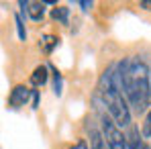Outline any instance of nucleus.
<instances>
[{
    "instance_id": "obj_8",
    "label": "nucleus",
    "mask_w": 151,
    "mask_h": 149,
    "mask_svg": "<svg viewBox=\"0 0 151 149\" xmlns=\"http://www.w3.org/2000/svg\"><path fill=\"white\" fill-rule=\"evenodd\" d=\"M49 66H37L35 70H33V76H31V84L35 86V88H39V86H43V84H47V80H49Z\"/></svg>"
},
{
    "instance_id": "obj_15",
    "label": "nucleus",
    "mask_w": 151,
    "mask_h": 149,
    "mask_svg": "<svg viewBox=\"0 0 151 149\" xmlns=\"http://www.w3.org/2000/svg\"><path fill=\"white\" fill-rule=\"evenodd\" d=\"M78 6H80V8H82L84 12H88V10H90V8L94 6V4H92V2H86V0H80V2H78Z\"/></svg>"
},
{
    "instance_id": "obj_2",
    "label": "nucleus",
    "mask_w": 151,
    "mask_h": 149,
    "mask_svg": "<svg viewBox=\"0 0 151 149\" xmlns=\"http://www.w3.org/2000/svg\"><path fill=\"white\" fill-rule=\"evenodd\" d=\"M94 100L98 106H104V110L114 119V123L119 127H131V106L127 102L121 82H119L116 63L108 66L104 70V74L100 76Z\"/></svg>"
},
{
    "instance_id": "obj_4",
    "label": "nucleus",
    "mask_w": 151,
    "mask_h": 149,
    "mask_svg": "<svg viewBox=\"0 0 151 149\" xmlns=\"http://www.w3.org/2000/svg\"><path fill=\"white\" fill-rule=\"evenodd\" d=\"M29 96H33V90H29L25 84H17L12 90H10V96H8V106L10 108H21L29 102Z\"/></svg>"
},
{
    "instance_id": "obj_9",
    "label": "nucleus",
    "mask_w": 151,
    "mask_h": 149,
    "mask_svg": "<svg viewBox=\"0 0 151 149\" xmlns=\"http://www.w3.org/2000/svg\"><path fill=\"white\" fill-rule=\"evenodd\" d=\"M51 19L57 21V23H61V25H68L70 23V8L68 6H55L51 10Z\"/></svg>"
},
{
    "instance_id": "obj_16",
    "label": "nucleus",
    "mask_w": 151,
    "mask_h": 149,
    "mask_svg": "<svg viewBox=\"0 0 151 149\" xmlns=\"http://www.w3.org/2000/svg\"><path fill=\"white\" fill-rule=\"evenodd\" d=\"M33 108H39V90H33Z\"/></svg>"
},
{
    "instance_id": "obj_12",
    "label": "nucleus",
    "mask_w": 151,
    "mask_h": 149,
    "mask_svg": "<svg viewBox=\"0 0 151 149\" xmlns=\"http://www.w3.org/2000/svg\"><path fill=\"white\" fill-rule=\"evenodd\" d=\"M14 25H17V35L21 41H27V31H25V23H23V17L17 14L14 17Z\"/></svg>"
},
{
    "instance_id": "obj_6",
    "label": "nucleus",
    "mask_w": 151,
    "mask_h": 149,
    "mask_svg": "<svg viewBox=\"0 0 151 149\" xmlns=\"http://www.w3.org/2000/svg\"><path fill=\"white\" fill-rule=\"evenodd\" d=\"M127 135V147L129 149H149L147 145V141H145V137H143V133H139V129L137 127H129V133Z\"/></svg>"
},
{
    "instance_id": "obj_3",
    "label": "nucleus",
    "mask_w": 151,
    "mask_h": 149,
    "mask_svg": "<svg viewBox=\"0 0 151 149\" xmlns=\"http://www.w3.org/2000/svg\"><path fill=\"white\" fill-rule=\"evenodd\" d=\"M100 110V131L104 143L108 149H129L127 147V135L121 131V127L114 123V119L104 110V106H98Z\"/></svg>"
},
{
    "instance_id": "obj_1",
    "label": "nucleus",
    "mask_w": 151,
    "mask_h": 149,
    "mask_svg": "<svg viewBox=\"0 0 151 149\" xmlns=\"http://www.w3.org/2000/svg\"><path fill=\"white\" fill-rule=\"evenodd\" d=\"M116 74L129 106L139 114L147 112L151 104V70L147 63L137 55L123 57L116 63Z\"/></svg>"
},
{
    "instance_id": "obj_7",
    "label": "nucleus",
    "mask_w": 151,
    "mask_h": 149,
    "mask_svg": "<svg viewBox=\"0 0 151 149\" xmlns=\"http://www.w3.org/2000/svg\"><path fill=\"white\" fill-rule=\"evenodd\" d=\"M88 137H90V149H108L104 143V137H102V131H98L94 125H88Z\"/></svg>"
},
{
    "instance_id": "obj_10",
    "label": "nucleus",
    "mask_w": 151,
    "mask_h": 149,
    "mask_svg": "<svg viewBox=\"0 0 151 149\" xmlns=\"http://www.w3.org/2000/svg\"><path fill=\"white\" fill-rule=\"evenodd\" d=\"M49 72L53 74V92H55L57 96H61V94H63V80H61V74H59V70L53 68V66H49Z\"/></svg>"
},
{
    "instance_id": "obj_11",
    "label": "nucleus",
    "mask_w": 151,
    "mask_h": 149,
    "mask_svg": "<svg viewBox=\"0 0 151 149\" xmlns=\"http://www.w3.org/2000/svg\"><path fill=\"white\" fill-rule=\"evenodd\" d=\"M57 43H59V39H57L55 35H45V37L41 39V49H43L45 53H47V55H49L51 51L57 47Z\"/></svg>"
},
{
    "instance_id": "obj_17",
    "label": "nucleus",
    "mask_w": 151,
    "mask_h": 149,
    "mask_svg": "<svg viewBox=\"0 0 151 149\" xmlns=\"http://www.w3.org/2000/svg\"><path fill=\"white\" fill-rule=\"evenodd\" d=\"M141 8H145V10L151 12V0H143V2H141Z\"/></svg>"
},
{
    "instance_id": "obj_14",
    "label": "nucleus",
    "mask_w": 151,
    "mask_h": 149,
    "mask_svg": "<svg viewBox=\"0 0 151 149\" xmlns=\"http://www.w3.org/2000/svg\"><path fill=\"white\" fill-rule=\"evenodd\" d=\"M70 149H88V141H86V139H80V141L74 143Z\"/></svg>"
},
{
    "instance_id": "obj_5",
    "label": "nucleus",
    "mask_w": 151,
    "mask_h": 149,
    "mask_svg": "<svg viewBox=\"0 0 151 149\" xmlns=\"http://www.w3.org/2000/svg\"><path fill=\"white\" fill-rule=\"evenodd\" d=\"M23 17H29L31 21H41L45 17V4L43 2H33V0H21L19 2Z\"/></svg>"
},
{
    "instance_id": "obj_13",
    "label": "nucleus",
    "mask_w": 151,
    "mask_h": 149,
    "mask_svg": "<svg viewBox=\"0 0 151 149\" xmlns=\"http://www.w3.org/2000/svg\"><path fill=\"white\" fill-rule=\"evenodd\" d=\"M143 137H151V110L147 112V117H145V123H143Z\"/></svg>"
}]
</instances>
